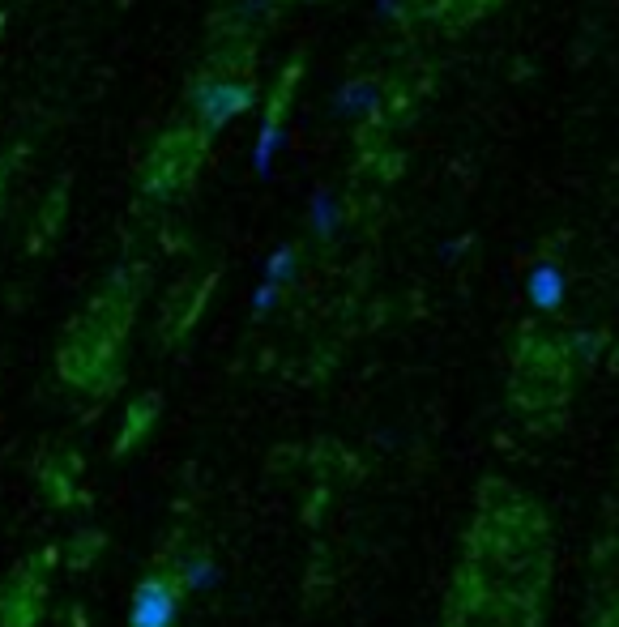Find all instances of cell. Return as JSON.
Returning a JSON list of instances; mask_svg holds the SVG:
<instances>
[{"instance_id":"cell-6","label":"cell","mask_w":619,"mask_h":627,"mask_svg":"<svg viewBox=\"0 0 619 627\" xmlns=\"http://www.w3.org/2000/svg\"><path fill=\"white\" fill-rule=\"evenodd\" d=\"M180 576H184V589H193V593H210L214 585H222V568L210 564V559H193V564H184Z\"/></svg>"},{"instance_id":"cell-9","label":"cell","mask_w":619,"mask_h":627,"mask_svg":"<svg viewBox=\"0 0 619 627\" xmlns=\"http://www.w3.org/2000/svg\"><path fill=\"white\" fill-rule=\"evenodd\" d=\"M312 227L321 231V235L333 231V201H329V197H316V205H312Z\"/></svg>"},{"instance_id":"cell-1","label":"cell","mask_w":619,"mask_h":627,"mask_svg":"<svg viewBox=\"0 0 619 627\" xmlns=\"http://www.w3.org/2000/svg\"><path fill=\"white\" fill-rule=\"evenodd\" d=\"M257 99V90L248 82H231V77H205V82L193 90V107L205 124V133H218L222 124H231L235 116H244Z\"/></svg>"},{"instance_id":"cell-7","label":"cell","mask_w":619,"mask_h":627,"mask_svg":"<svg viewBox=\"0 0 619 627\" xmlns=\"http://www.w3.org/2000/svg\"><path fill=\"white\" fill-rule=\"evenodd\" d=\"M265 278L278 282V286H287L295 278V248H278L274 256H269V261H265Z\"/></svg>"},{"instance_id":"cell-3","label":"cell","mask_w":619,"mask_h":627,"mask_svg":"<svg viewBox=\"0 0 619 627\" xmlns=\"http://www.w3.org/2000/svg\"><path fill=\"white\" fill-rule=\"evenodd\" d=\"M295 86V69H287V77H282V86L274 94V107H269V116L261 124V137H257V150H252V167H257L261 175H269V167H274V154L282 146V116H287V94Z\"/></svg>"},{"instance_id":"cell-8","label":"cell","mask_w":619,"mask_h":627,"mask_svg":"<svg viewBox=\"0 0 619 627\" xmlns=\"http://www.w3.org/2000/svg\"><path fill=\"white\" fill-rule=\"evenodd\" d=\"M278 291H282V286L265 278V282L257 286V295H252V312H257V316H265V312H274V303H278Z\"/></svg>"},{"instance_id":"cell-2","label":"cell","mask_w":619,"mask_h":627,"mask_svg":"<svg viewBox=\"0 0 619 627\" xmlns=\"http://www.w3.org/2000/svg\"><path fill=\"white\" fill-rule=\"evenodd\" d=\"M180 615V602H176V589L163 585V581H141L133 593V627H171Z\"/></svg>"},{"instance_id":"cell-4","label":"cell","mask_w":619,"mask_h":627,"mask_svg":"<svg viewBox=\"0 0 619 627\" xmlns=\"http://www.w3.org/2000/svg\"><path fill=\"white\" fill-rule=\"evenodd\" d=\"M530 299H534V308H560V299H564V278H560V269L555 265H538L534 269V278H530Z\"/></svg>"},{"instance_id":"cell-5","label":"cell","mask_w":619,"mask_h":627,"mask_svg":"<svg viewBox=\"0 0 619 627\" xmlns=\"http://www.w3.org/2000/svg\"><path fill=\"white\" fill-rule=\"evenodd\" d=\"M487 5H491V0H436L432 18L444 22V26H466L474 18H483Z\"/></svg>"}]
</instances>
